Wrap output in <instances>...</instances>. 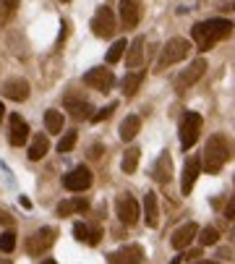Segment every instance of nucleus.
Masks as SVG:
<instances>
[{
  "instance_id": "obj_34",
  "label": "nucleus",
  "mask_w": 235,
  "mask_h": 264,
  "mask_svg": "<svg viewBox=\"0 0 235 264\" xmlns=\"http://www.w3.org/2000/svg\"><path fill=\"white\" fill-rule=\"evenodd\" d=\"M99 241H102V230H99V227H92V235H89V246H97Z\"/></svg>"
},
{
  "instance_id": "obj_11",
  "label": "nucleus",
  "mask_w": 235,
  "mask_h": 264,
  "mask_svg": "<svg viewBox=\"0 0 235 264\" xmlns=\"http://www.w3.org/2000/svg\"><path fill=\"white\" fill-rule=\"evenodd\" d=\"M107 262H110V264H141L144 262V249L136 246V243L123 246V249L107 254Z\"/></svg>"
},
{
  "instance_id": "obj_19",
  "label": "nucleus",
  "mask_w": 235,
  "mask_h": 264,
  "mask_svg": "<svg viewBox=\"0 0 235 264\" xmlns=\"http://www.w3.org/2000/svg\"><path fill=\"white\" fill-rule=\"evenodd\" d=\"M198 173H201V162H198V160H188L186 162V170H183V194L186 196L194 191V183H196Z\"/></svg>"
},
{
  "instance_id": "obj_29",
  "label": "nucleus",
  "mask_w": 235,
  "mask_h": 264,
  "mask_svg": "<svg viewBox=\"0 0 235 264\" xmlns=\"http://www.w3.org/2000/svg\"><path fill=\"white\" fill-rule=\"evenodd\" d=\"M16 249V233L13 230H5L3 235H0V251L3 254H11Z\"/></svg>"
},
{
  "instance_id": "obj_43",
  "label": "nucleus",
  "mask_w": 235,
  "mask_h": 264,
  "mask_svg": "<svg viewBox=\"0 0 235 264\" xmlns=\"http://www.w3.org/2000/svg\"><path fill=\"white\" fill-rule=\"evenodd\" d=\"M42 264H55V262H52V259H47V262H42Z\"/></svg>"
},
{
  "instance_id": "obj_40",
  "label": "nucleus",
  "mask_w": 235,
  "mask_h": 264,
  "mask_svg": "<svg viewBox=\"0 0 235 264\" xmlns=\"http://www.w3.org/2000/svg\"><path fill=\"white\" fill-rule=\"evenodd\" d=\"M3 115H5V107H3V102H0V121H3Z\"/></svg>"
},
{
  "instance_id": "obj_37",
  "label": "nucleus",
  "mask_w": 235,
  "mask_h": 264,
  "mask_svg": "<svg viewBox=\"0 0 235 264\" xmlns=\"http://www.w3.org/2000/svg\"><path fill=\"white\" fill-rule=\"evenodd\" d=\"M0 222H3V225H8V227H11V225H13V217H11V215H8V212H0Z\"/></svg>"
},
{
  "instance_id": "obj_24",
  "label": "nucleus",
  "mask_w": 235,
  "mask_h": 264,
  "mask_svg": "<svg viewBox=\"0 0 235 264\" xmlns=\"http://www.w3.org/2000/svg\"><path fill=\"white\" fill-rule=\"evenodd\" d=\"M141 81H144V71H131V74L123 79V94L125 97H133V94L139 92Z\"/></svg>"
},
{
  "instance_id": "obj_25",
  "label": "nucleus",
  "mask_w": 235,
  "mask_h": 264,
  "mask_svg": "<svg viewBox=\"0 0 235 264\" xmlns=\"http://www.w3.org/2000/svg\"><path fill=\"white\" fill-rule=\"evenodd\" d=\"M139 157H141V152H139V147H128L125 149V154H123V162H120V168H123V173H136V168H139Z\"/></svg>"
},
{
  "instance_id": "obj_26",
  "label": "nucleus",
  "mask_w": 235,
  "mask_h": 264,
  "mask_svg": "<svg viewBox=\"0 0 235 264\" xmlns=\"http://www.w3.org/2000/svg\"><path fill=\"white\" fill-rule=\"evenodd\" d=\"M44 129H47V133H60L63 131V113H58V110L44 113Z\"/></svg>"
},
{
  "instance_id": "obj_8",
  "label": "nucleus",
  "mask_w": 235,
  "mask_h": 264,
  "mask_svg": "<svg viewBox=\"0 0 235 264\" xmlns=\"http://www.w3.org/2000/svg\"><path fill=\"white\" fill-rule=\"evenodd\" d=\"M84 84L97 89V92H110L113 84H115V76H113V71H107L105 66H97V68H89L84 74Z\"/></svg>"
},
{
  "instance_id": "obj_13",
  "label": "nucleus",
  "mask_w": 235,
  "mask_h": 264,
  "mask_svg": "<svg viewBox=\"0 0 235 264\" xmlns=\"http://www.w3.org/2000/svg\"><path fill=\"white\" fill-rule=\"evenodd\" d=\"M194 238H198V225L196 222H186V225H180L178 230L173 233V238H170V243L175 246V249H188V246L194 243Z\"/></svg>"
},
{
  "instance_id": "obj_32",
  "label": "nucleus",
  "mask_w": 235,
  "mask_h": 264,
  "mask_svg": "<svg viewBox=\"0 0 235 264\" xmlns=\"http://www.w3.org/2000/svg\"><path fill=\"white\" fill-rule=\"evenodd\" d=\"M76 147V131H71V133H66L63 139L58 141V152H71Z\"/></svg>"
},
{
  "instance_id": "obj_12",
  "label": "nucleus",
  "mask_w": 235,
  "mask_h": 264,
  "mask_svg": "<svg viewBox=\"0 0 235 264\" xmlns=\"http://www.w3.org/2000/svg\"><path fill=\"white\" fill-rule=\"evenodd\" d=\"M144 16V5L141 0H120V21L125 29H133V26H139Z\"/></svg>"
},
{
  "instance_id": "obj_33",
  "label": "nucleus",
  "mask_w": 235,
  "mask_h": 264,
  "mask_svg": "<svg viewBox=\"0 0 235 264\" xmlns=\"http://www.w3.org/2000/svg\"><path fill=\"white\" fill-rule=\"evenodd\" d=\"M74 235H76L78 241H86V243H89V235H92V227H89V225H84V222H76V225H74Z\"/></svg>"
},
{
  "instance_id": "obj_31",
  "label": "nucleus",
  "mask_w": 235,
  "mask_h": 264,
  "mask_svg": "<svg viewBox=\"0 0 235 264\" xmlns=\"http://www.w3.org/2000/svg\"><path fill=\"white\" fill-rule=\"evenodd\" d=\"M115 110H118V102H110V105H105L102 110H97V113L92 115V121H94V123H102V121H107V118H110Z\"/></svg>"
},
{
  "instance_id": "obj_42",
  "label": "nucleus",
  "mask_w": 235,
  "mask_h": 264,
  "mask_svg": "<svg viewBox=\"0 0 235 264\" xmlns=\"http://www.w3.org/2000/svg\"><path fill=\"white\" fill-rule=\"evenodd\" d=\"M0 264H11V259H0Z\"/></svg>"
},
{
  "instance_id": "obj_23",
  "label": "nucleus",
  "mask_w": 235,
  "mask_h": 264,
  "mask_svg": "<svg viewBox=\"0 0 235 264\" xmlns=\"http://www.w3.org/2000/svg\"><path fill=\"white\" fill-rule=\"evenodd\" d=\"M89 207V202L84 196H76V199H68V202H60L58 204V215L60 217H68V215H74V212H84V209Z\"/></svg>"
},
{
  "instance_id": "obj_14",
  "label": "nucleus",
  "mask_w": 235,
  "mask_h": 264,
  "mask_svg": "<svg viewBox=\"0 0 235 264\" xmlns=\"http://www.w3.org/2000/svg\"><path fill=\"white\" fill-rule=\"evenodd\" d=\"M8 141L13 144V147H24L26 141H29V126L21 115H11V131H8Z\"/></svg>"
},
{
  "instance_id": "obj_28",
  "label": "nucleus",
  "mask_w": 235,
  "mask_h": 264,
  "mask_svg": "<svg viewBox=\"0 0 235 264\" xmlns=\"http://www.w3.org/2000/svg\"><path fill=\"white\" fill-rule=\"evenodd\" d=\"M125 50H128V42H125V40H118V42L113 44V47L107 50L105 60H107V63H118V60H120V58L125 55Z\"/></svg>"
},
{
  "instance_id": "obj_16",
  "label": "nucleus",
  "mask_w": 235,
  "mask_h": 264,
  "mask_svg": "<svg viewBox=\"0 0 235 264\" xmlns=\"http://www.w3.org/2000/svg\"><path fill=\"white\" fill-rule=\"evenodd\" d=\"M66 110L74 115V121H92L94 115V107L86 102V99H78V97H66Z\"/></svg>"
},
{
  "instance_id": "obj_5",
  "label": "nucleus",
  "mask_w": 235,
  "mask_h": 264,
  "mask_svg": "<svg viewBox=\"0 0 235 264\" xmlns=\"http://www.w3.org/2000/svg\"><path fill=\"white\" fill-rule=\"evenodd\" d=\"M92 32H94V37H99V40L113 37V34H115V13H113V8H107V5L97 8L94 19H92Z\"/></svg>"
},
{
  "instance_id": "obj_44",
  "label": "nucleus",
  "mask_w": 235,
  "mask_h": 264,
  "mask_svg": "<svg viewBox=\"0 0 235 264\" xmlns=\"http://www.w3.org/2000/svg\"><path fill=\"white\" fill-rule=\"evenodd\" d=\"M63 3H68V0H63Z\"/></svg>"
},
{
  "instance_id": "obj_2",
  "label": "nucleus",
  "mask_w": 235,
  "mask_h": 264,
  "mask_svg": "<svg viewBox=\"0 0 235 264\" xmlns=\"http://www.w3.org/2000/svg\"><path fill=\"white\" fill-rule=\"evenodd\" d=\"M230 160V147L228 141L222 139V133H214L204 147V154H201V170L206 173H220L222 165Z\"/></svg>"
},
{
  "instance_id": "obj_36",
  "label": "nucleus",
  "mask_w": 235,
  "mask_h": 264,
  "mask_svg": "<svg viewBox=\"0 0 235 264\" xmlns=\"http://www.w3.org/2000/svg\"><path fill=\"white\" fill-rule=\"evenodd\" d=\"M225 217H230V220H233V217H235V196L230 199V204H228V209H225Z\"/></svg>"
},
{
  "instance_id": "obj_27",
  "label": "nucleus",
  "mask_w": 235,
  "mask_h": 264,
  "mask_svg": "<svg viewBox=\"0 0 235 264\" xmlns=\"http://www.w3.org/2000/svg\"><path fill=\"white\" fill-rule=\"evenodd\" d=\"M16 8H19V0H0V29L8 24V19L16 13Z\"/></svg>"
},
{
  "instance_id": "obj_20",
  "label": "nucleus",
  "mask_w": 235,
  "mask_h": 264,
  "mask_svg": "<svg viewBox=\"0 0 235 264\" xmlns=\"http://www.w3.org/2000/svg\"><path fill=\"white\" fill-rule=\"evenodd\" d=\"M144 217H147V225L149 227H157L159 209H157V194H155V191H149V194L144 196Z\"/></svg>"
},
{
  "instance_id": "obj_1",
  "label": "nucleus",
  "mask_w": 235,
  "mask_h": 264,
  "mask_svg": "<svg viewBox=\"0 0 235 264\" xmlns=\"http://www.w3.org/2000/svg\"><path fill=\"white\" fill-rule=\"evenodd\" d=\"M230 34H233L230 19H206V21H198L191 29V37L198 44V50H212L217 42L228 40Z\"/></svg>"
},
{
  "instance_id": "obj_9",
  "label": "nucleus",
  "mask_w": 235,
  "mask_h": 264,
  "mask_svg": "<svg viewBox=\"0 0 235 264\" xmlns=\"http://www.w3.org/2000/svg\"><path fill=\"white\" fill-rule=\"evenodd\" d=\"M63 186H66L68 191H86L89 186H92V170H89L86 165L74 168L71 173H66V178H63Z\"/></svg>"
},
{
  "instance_id": "obj_22",
  "label": "nucleus",
  "mask_w": 235,
  "mask_h": 264,
  "mask_svg": "<svg viewBox=\"0 0 235 264\" xmlns=\"http://www.w3.org/2000/svg\"><path fill=\"white\" fill-rule=\"evenodd\" d=\"M139 129H141V118L139 115H128L120 123V139L123 141H133V139H136V133H139Z\"/></svg>"
},
{
  "instance_id": "obj_18",
  "label": "nucleus",
  "mask_w": 235,
  "mask_h": 264,
  "mask_svg": "<svg viewBox=\"0 0 235 264\" xmlns=\"http://www.w3.org/2000/svg\"><path fill=\"white\" fill-rule=\"evenodd\" d=\"M144 63V37H136L128 44V52H125V66L128 68H139Z\"/></svg>"
},
{
  "instance_id": "obj_45",
  "label": "nucleus",
  "mask_w": 235,
  "mask_h": 264,
  "mask_svg": "<svg viewBox=\"0 0 235 264\" xmlns=\"http://www.w3.org/2000/svg\"><path fill=\"white\" fill-rule=\"evenodd\" d=\"M233 8H235V3H233Z\"/></svg>"
},
{
  "instance_id": "obj_17",
  "label": "nucleus",
  "mask_w": 235,
  "mask_h": 264,
  "mask_svg": "<svg viewBox=\"0 0 235 264\" xmlns=\"http://www.w3.org/2000/svg\"><path fill=\"white\" fill-rule=\"evenodd\" d=\"M152 176H155V180H157V183H162V186L173 180V160H170L167 152L159 154V160L155 162V168H152Z\"/></svg>"
},
{
  "instance_id": "obj_10",
  "label": "nucleus",
  "mask_w": 235,
  "mask_h": 264,
  "mask_svg": "<svg viewBox=\"0 0 235 264\" xmlns=\"http://www.w3.org/2000/svg\"><path fill=\"white\" fill-rule=\"evenodd\" d=\"M115 209H118V217H120L123 225H133L139 220V202L131 194H120V196H118Z\"/></svg>"
},
{
  "instance_id": "obj_41",
  "label": "nucleus",
  "mask_w": 235,
  "mask_h": 264,
  "mask_svg": "<svg viewBox=\"0 0 235 264\" xmlns=\"http://www.w3.org/2000/svg\"><path fill=\"white\" fill-rule=\"evenodd\" d=\"M180 262H183V257H175L173 262H170V264H180Z\"/></svg>"
},
{
  "instance_id": "obj_39",
  "label": "nucleus",
  "mask_w": 235,
  "mask_h": 264,
  "mask_svg": "<svg viewBox=\"0 0 235 264\" xmlns=\"http://www.w3.org/2000/svg\"><path fill=\"white\" fill-rule=\"evenodd\" d=\"M194 264H222V262H214V259H198V262H194Z\"/></svg>"
},
{
  "instance_id": "obj_7",
  "label": "nucleus",
  "mask_w": 235,
  "mask_h": 264,
  "mask_svg": "<svg viewBox=\"0 0 235 264\" xmlns=\"http://www.w3.org/2000/svg\"><path fill=\"white\" fill-rule=\"evenodd\" d=\"M206 68H209V63H206L204 58H196V60H191L188 63V68L180 74V79H178V84H175V89L178 92H186V89H191L198 79H201L204 74H206Z\"/></svg>"
},
{
  "instance_id": "obj_21",
  "label": "nucleus",
  "mask_w": 235,
  "mask_h": 264,
  "mask_svg": "<svg viewBox=\"0 0 235 264\" xmlns=\"http://www.w3.org/2000/svg\"><path fill=\"white\" fill-rule=\"evenodd\" d=\"M50 149V139L47 133H34V139L29 144V160H42Z\"/></svg>"
},
{
  "instance_id": "obj_6",
  "label": "nucleus",
  "mask_w": 235,
  "mask_h": 264,
  "mask_svg": "<svg viewBox=\"0 0 235 264\" xmlns=\"http://www.w3.org/2000/svg\"><path fill=\"white\" fill-rule=\"evenodd\" d=\"M55 238H58L55 227H39L37 233L29 235V241H26V251H29L32 257H42V254L55 243Z\"/></svg>"
},
{
  "instance_id": "obj_38",
  "label": "nucleus",
  "mask_w": 235,
  "mask_h": 264,
  "mask_svg": "<svg viewBox=\"0 0 235 264\" xmlns=\"http://www.w3.org/2000/svg\"><path fill=\"white\" fill-rule=\"evenodd\" d=\"M198 257H201V249H194V251H188L186 259H198Z\"/></svg>"
},
{
  "instance_id": "obj_4",
  "label": "nucleus",
  "mask_w": 235,
  "mask_h": 264,
  "mask_svg": "<svg viewBox=\"0 0 235 264\" xmlns=\"http://www.w3.org/2000/svg\"><path fill=\"white\" fill-rule=\"evenodd\" d=\"M198 133H201V115L194 110H186L180 118V147L191 149L198 141Z\"/></svg>"
},
{
  "instance_id": "obj_35",
  "label": "nucleus",
  "mask_w": 235,
  "mask_h": 264,
  "mask_svg": "<svg viewBox=\"0 0 235 264\" xmlns=\"http://www.w3.org/2000/svg\"><path fill=\"white\" fill-rule=\"evenodd\" d=\"M89 157H92V160H99V157H102V144H94V147H89Z\"/></svg>"
},
{
  "instance_id": "obj_30",
  "label": "nucleus",
  "mask_w": 235,
  "mask_h": 264,
  "mask_svg": "<svg viewBox=\"0 0 235 264\" xmlns=\"http://www.w3.org/2000/svg\"><path fill=\"white\" fill-rule=\"evenodd\" d=\"M198 241H201V246H214L220 241V233H217V227H204L201 235H198Z\"/></svg>"
},
{
  "instance_id": "obj_3",
  "label": "nucleus",
  "mask_w": 235,
  "mask_h": 264,
  "mask_svg": "<svg viewBox=\"0 0 235 264\" xmlns=\"http://www.w3.org/2000/svg\"><path fill=\"white\" fill-rule=\"evenodd\" d=\"M188 52H191V42L183 40V37H173L165 42V47L159 50V58H157V71H165L170 66H175V63H180Z\"/></svg>"
},
{
  "instance_id": "obj_15",
  "label": "nucleus",
  "mask_w": 235,
  "mask_h": 264,
  "mask_svg": "<svg viewBox=\"0 0 235 264\" xmlns=\"http://www.w3.org/2000/svg\"><path fill=\"white\" fill-rule=\"evenodd\" d=\"M3 97L13 99V102H24L29 97V81L24 79H8L3 84Z\"/></svg>"
}]
</instances>
